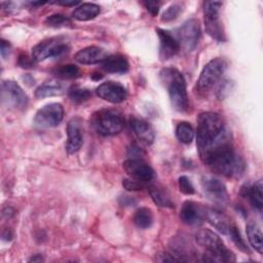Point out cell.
Masks as SVG:
<instances>
[{
	"mask_svg": "<svg viewBox=\"0 0 263 263\" xmlns=\"http://www.w3.org/2000/svg\"><path fill=\"white\" fill-rule=\"evenodd\" d=\"M130 126L136 136L138 137V139L144 142L145 144L150 145L154 142V129L147 121L139 118H134L133 120H130Z\"/></svg>",
	"mask_w": 263,
	"mask_h": 263,
	"instance_id": "d6986e66",
	"label": "cell"
},
{
	"mask_svg": "<svg viewBox=\"0 0 263 263\" xmlns=\"http://www.w3.org/2000/svg\"><path fill=\"white\" fill-rule=\"evenodd\" d=\"M9 48H10L9 43L6 42L4 39H2L1 40V55H2V58H5L8 54Z\"/></svg>",
	"mask_w": 263,
	"mask_h": 263,
	"instance_id": "f35d334b",
	"label": "cell"
},
{
	"mask_svg": "<svg viewBox=\"0 0 263 263\" xmlns=\"http://www.w3.org/2000/svg\"><path fill=\"white\" fill-rule=\"evenodd\" d=\"M176 137L183 144H190L194 138V129L187 121H181L176 126Z\"/></svg>",
	"mask_w": 263,
	"mask_h": 263,
	"instance_id": "83f0119b",
	"label": "cell"
},
{
	"mask_svg": "<svg viewBox=\"0 0 263 263\" xmlns=\"http://www.w3.org/2000/svg\"><path fill=\"white\" fill-rule=\"evenodd\" d=\"M83 143L81 120L78 117L72 118L67 125L66 150L69 154H74L81 148Z\"/></svg>",
	"mask_w": 263,
	"mask_h": 263,
	"instance_id": "e0dca14e",
	"label": "cell"
},
{
	"mask_svg": "<svg viewBox=\"0 0 263 263\" xmlns=\"http://www.w3.org/2000/svg\"><path fill=\"white\" fill-rule=\"evenodd\" d=\"M197 243L205 249L202 261L205 262H233L234 254L225 246L220 236L210 229H201L195 234Z\"/></svg>",
	"mask_w": 263,
	"mask_h": 263,
	"instance_id": "277c9868",
	"label": "cell"
},
{
	"mask_svg": "<svg viewBox=\"0 0 263 263\" xmlns=\"http://www.w3.org/2000/svg\"><path fill=\"white\" fill-rule=\"evenodd\" d=\"M60 5H63V6H75L77 4H79L78 1H58L55 2Z\"/></svg>",
	"mask_w": 263,
	"mask_h": 263,
	"instance_id": "ab89813d",
	"label": "cell"
},
{
	"mask_svg": "<svg viewBox=\"0 0 263 263\" xmlns=\"http://www.w3.org/2000/svg\"><path fill=\"white\" fill-rule=\"evenodd\" d=\"M29 261L30 262H40V261H43V259H42V257L40 256V255H35L34 257H32V258H30L29 259Z\"/></svg>",
	"mask_w": 263,
	"mask_h": 263,
	"instance_id": "60d3db41",
	"label": "cell"
},
{
	"mask_svg": "<svg viewBox=\"0 0 263 263\" xmlns=\"http://www.w3.org/2000/svg\"><path fill=\"white\" fill-rule=\"evenodd\" d=\"M147 10L152 14V15H156L158 13L159 10V3L157 2H145L144 3Z\"/></svg>",
	"mask_w": 263,
	"mask_h": 263,
	"instance_id": "8d00e7d4",
	"label": "cell"
},
{
	"mask_svg": "<svg viewBox=\"0 0 263 263\" xmlns=\"http://www.w3.org/2000/svg\"><path fill=\"white\" fill-rule=\"evenodd\" d=\"M205 219L221 233L227 234L229 231V221L228 219L219 211L213 209H206Z\"/></svg>",
	"mask_w": 263,
	"mask_h": 263,
	"instance_id": "603a6c76",
	"label": "cell"
},
{
	"mask_svg": "<svg viewBox=\"0 0 263 263\" xmlns=\"http://www.w3.org/2000/svg\"><path fill=\"white\" fill-rule=\"evenodd\" d=\"M69 98L74 102V103H82L87 101L91 97L90 90L84 87H80L77 85L72 86L69 91H68Z\"/></svg>",
	"mask_w": 263,
	"mask_h": 263,
	"instance_id": "f546056e",
	"label": "cell"
},
{
	"mask_svg": "<svg viewBox=\"0 0 263 263\" xmlns=\"http://www.w3.org/2000/svg\"><path fill=\"white\" fill-rule=\"evenodd\" d=\"M227 64L224 59L216 58L211 60L202 69L195 88L199 95H206L222 78Z\"/></svg>",
	"mask_w": 263,
	"mask_h": 263,
	"instance_id": "8992f818",
	"label": "cell"
},
{
	"mask_svg": "<svg viewBox=\"0 0 263 263\" xmlns=\"http://www.w3.org/2000/svg\"><path fill=\"white\" fill-rule=\"evenodd\" d=\"M96 92L99 98L112 104L121 103L127 98L125 87L116 81H105L101 83L97 87Z\"/></svg>",
	"mask_w": 263,
	"mask_h": 263,
	"instance_id": "4fadbf2b",
	"label": "cell"
},
{
	"mask_svg": "<svg viewBox=\"0 0 263 263\" xmlns=\"http://www.w3.org/2000/svg\"><path fill=\"white\" fill-rule=\"evenodd\" d=\"M133 221L135 225L141 229L149 228L153 223V215L150 209L140 208L136 211Z\"/></svg>",
	"mask_w": 263,
	"mask_h": 263,
	"instance_id": "4316f807",
	"label": "cell"
},
{
	"mask_svg": "<svg viewBox=\"0 0 263 263\" xmlns=\"http://www.w3.org/2000/svg\"><path fill=\"white\" fill-rule=\"evenodd\" d=\"M201 36L199 22L195 18L185 22L179 30V43L187 51H192L197 46Z\"/></svg>",
	"mask_w": 263,
	"mask_h": 263,
	"instance_id": "8fae6325",
	"label": "cell"
},
{
	"mask_svg": "<svg viewBox=\"0 0 263 263\" xmlns=\"http://www.w3.org/2000/svg\"><path fill=\"white\" fill-rule=\"evenodd\" d=\"M181 10H182V7H181L180 4L175 3V4L171 5V6L162 13L161 21H163V22H171V21L177 18V16L180 14Z\"/></svg>",
	"mask_w": 263,
	"mask_h": 263,
	"instance_id": "836d02e7",
	"label": "cell"
},
{
	"mask_svg": "<svg viewBox=\"0 0 263 263\" xmlns=\"http://www.w3.org/2000/svg\"><path fill=\"white\" fill-rule=\"evenodd\" d=\"M231 142V134L224 119L215 112H203L197 118L196 145L200 158L212 149Z\"/></svg>",
	"mask_w": 263,
	"mask_h": 263,
	"instance_id": "6da1fadb",
	"label": "cell"
},
{
	"mask_svg": "<svg viewBox=\"0 0 263 263\" xmlns=\"http://www.w3.org/2000/svg\"><path fill=\"white\" fill-rule=\"evenodd\" d=\"M159 38V58L161 61L172 59L180 49L179 41L168 32L160 28L156 29Z\"/></svg>",
	"mask_w": 263,
	"mask_h": 263,
	"instance_id": "2e32d148",
	"label": "cell"
},
{
	"mask_svg": "<svg viewBox=\"0 0 263 263\" xmlns=\"http://www.w3.org/2000/svg\"><path fill=\"white\" fill-rule=\"evenodd\" d=\"M159 77L167 89L173 108L179 112H186L189 108V100L182 73L175 68H164L160 71Z\"/></svg>",
	"mask_w": 263,
	"mask_h": 263,
	"instance_id": "3957f363",
	"label": "cell"
},
{
	"mask_svg": "<svg viewBox=\"0 0 263 263\" xmlns=\"http://www.w3.org/2000/svg\"><path fill=\"white\" fill-rule=\"evenodd\" d=\"M68 50L69 46L63 38L53 37L37 43L32 48V59L34 62H42L48 58L62 57Z\"/></svg>",
	"mask_w": 263,
	"mask_h": 263,
	"instance_id": "ba28073f",
	"label": "cell"
},
{
	"mask_svg": "<svg viewBox=\"0 0 263 263\" xmlns=\"http://www.w3.org/2000/svg\"><path fill=\"white\" fill-rule=\"evenodd\" d=\"M90 124L99 135L106 137L119 134L124 126V120L116 110L101 109L92 114Z\"/></svg>",
	"mask_w": 263,
	"mask_h": 263,
	"instance_id": "5b68a950",
	"label": "cell"
},
{
	"mask_svg": "<svg viewBox=\"0 0 263 263\" xmlns=\"http://www.w3.org/2000/svg\"><path fill=\"white\" fill-rule=\"evenodd\" d=\"M201 185L206 196L214 202L224 204L228 201L226 186L220 180L213 177H205L202 179Z\"/></svg>",
	"mask_w": 263,
	"mask_h": 263,
	"instance_id": "9a60e30c",
	"label": "cell"
},
{
	"mask_svg": "<svg viewBox=\"0 0 263 263\" xmlns=\"http://www.w3.org/2000/svg\"><path fill=\"white\" fill-rule=\"evenodd\" d=\"M33 59H31L30 60V58H28L26 54L24 55H21L20 57V60H18V64H20V66L21 67H23V68H32V66H33Z\"/></svg>",
	"mask_w": 263,
	"mask_h": 263,
	"instance_id": "74e56055",
	"label": "cell"
},
{
	"mask_svg": "<svg viewBox=\"0 0 263 263\" xmlns=\"http://www.w3.org/2000/svg\"><path fill=\"white\" fill-rule=\"evenodd\" d=\"M53 74L61 79H74L81 75L80 69L73 65V64H67L60 66L53 70Z\"/></svg>",
	"mask_w": 263,
	"mask_h": 263,
	"instance_id": "f1b7e54d",
	"label": "cell"
},
{
	"mask_svg": "<svg viewBox=\"0 0 263 263\" xmlns=\"http://www.w3.org/2000/svg\"><path fill=\"white\" fill-rule=\"evenodd\" d=\"M247 230V235H248V239L251 243V246L259 253L262 254L263 252V242H262V231H261V227L254 221H250L247 224L246 227Z\"/></svg>",
	"mask_w": 263,
	"mask_h": 263,
	"instance_id": "cb8c5ba5",
	"label": "cell"
},
{
	"mask_svg": "<svg viewBox=\"0 0 263 263\" xmlns=\"http://www.w3.org/2000/svg\"><path fill=\"white\" fill-rule=\"evenodd\" d=\"M206 209L200 203L187 200L183 203L180 211V218L184 224L194 226L199 225L205 219Z\"/></svg>",
	"mask_w": 263,
	"mask_h": 263,
	"instance_id": "5bb4252c",
	"label": "cell"
},
{
	"mask_svg": "<svg viewBox=\"0 0 263 263\" xmlns=\"http://www.w3.org/2000/svg\"><path fill=\"white\" fill-rule=\"evenodd\" d=\"M155 260L157 262H183L178 256L173 253L159 252L155 256Z\"/></svg>",
	"mask_w": 263,
	"mask_h": 263,
	"instance_id": "e575fe53",
	"label": "cell"
},
{
	"mask_svg": "<svg viewBox=\"0 0 263 263\" xmlns=\"http://www.w3.org/2000/svg\"><path fill=\"white\" fill-rule=\"evenodd\" d=\"M100 13V6L95 3H82L72 12L73 18L81 22L95 18Z\"/></svg>",
	"mask_w": 263,
	"mask_h": 263,
	"instance_id": "7402d4cb",
	"label": "cell"
},
{
	"mask_svg": "<svg viewBox=\"0 0 263 263\" xmlns=\"http://www.w3.org/2000/svg\"><path fill=\"white\" fill-rule=\"evenodd\" d=\"M221 2L218 1H205L203 3V17L204 27L206 33L218 42H224L226 40L222 23L220 21V8Z\"/></svg>",
	"mask_w": 263,
	"mask_h": 263,
	"instance_id": "52a82bcc",
	"label": "cell"
},
{
	"mask_svg": "<svg viewBox=\"0 0 263 263\" xmlns=\"http://www.w3.org/2000/svg\"><path fill=\"white\" fill-rule=\"evenodd\" d=\"M2 102L14 109H24L28 104V96L23 88L13 80H4L1 83Z\"/></svg>",
	"mask_w": 263,
	"mask_h": 263,
	"instance_id": "9c48e42d",
	"label": "cell"
},
{
	"mask_svg": "<svg viewBox=\"0 0 263 263\" xmlns=\"http://www.w3.org/2000/svg\"><path fill=\"white\" fill-rule=\"evenodd\" d=\"M108 58V53L105 49L99 46H87L79 51H77L74 55L76 62L82 65H93V64H102Z\"/></svg>",
	"mask_w": 263,
	"mask_h": 263,
	"instance_id": "ac0fdd59",
	"label": "cell"
},
{
	"mask_svg": "<svg viewBox=\"0 0 263 263\" xmlns=\"http://www.w3.org/2000/svg\"><path fill=\"white\" fill-rule=\"evenodd\" d=\"M66 87L63 82L51 79L43 84H41L35 91V96L39 99L41 98H47V97H54V96H61L65 92Z\"/></svg>",
	"mask_w": 263,
	"mask_h": 263,
	"instance_id": "44dd1931",
	"label": "cell"
},
{
	"mask_svg": "<svg viewBox=\"0 0 263 263\" xmlns=\"http://www.w3.org/2000/svg\"><path fill=\"white\" fill-rule=\"evenodd\" d=\"M228 233L230 234L231 239L234 242V245L237 247V249H239L241 252H245V253H249L250 252L249 248L247 247V243H246L245 239L242 238V236H241V234L239 232V229L236 226L230 225Z\"/></svg>",
	"mask_w": 263,
	"mask_h": 263,
	"instance_id": "1f68e13d",
	"label": "cell"
},
{
	"mask_svg": "<svg viewBox=\"0 0 263 263\" xmlns=\"http://www.w3.org/2000/svg\"><path fill=\"white\" fill-rule=\"evenodd\" d=\"M123 167L132 179L141 183L150 182L154 178V171L152 167L140 158H129L125 160Z\"/></svg>",
	"mask_w": 263,
	"mask_h": 263,
	"instance_id": "7c38bea8",
	"label": "cell"
},
{
	"mask_svg": "<svg viewBox=\"0 0 263 263\" xmlns=\"http://www.w3.org/2000/svg\"><path fill=\"white\" fill-rule=\"evenodd\" d=\"M178 185H179V190L186 195H191V194H194L195 192V189L191 181L186 176H181L178 179Z\"/></svg>",
	"mask_w": 263,
	"mask_h": 263,
	"instance_id": "d6a6232c",
	"label": "cell"
},
{
	"mask_svg": "<svg viewBox=\"0 0 263 263\" xmlns=\"http://www.w3.org/2000/svg\"><path fill=\"white\" fill-rule=\"evenodd\" d=\"M45 24L48 27L51 28H63V27H68L72 25L71 20L61 13H54L51 15H48L45 20Z\"/></svg>",
	"mask_w": 263,
	"mask_h": 263,
	"instance_id": "4dcf8cb0",
	"label": "cell"
},
{
	"mask_svg": "<svg viewBox=\"0 0 263 263\" xmlns=\"http://www.w3.org/2000/svg\"><path fill=\"white\" fill-rule=\"evenodd\" d=\"M122 186L128 191H138L143 189V183L136 181L134 179H124L122 180Z\"/></svg>",
	"mask_w": 263,
	"mask_h": 263,
	"instance_id": "d590c367",
	"label": "cell"
},
{
	"mask_svg": "<svg viewBox=\"0 0 263 263\" xmlns=\"http://www.w3.org/2000/svg\"><path fill=\"white\" fill-rule=\"evenodd\" d=\"M262 180H258L255 184L248 188L246 195L249 197L251 204L254 209L258 210L259 212L262 211L263 206V194H262Z\"/></svg>",
	"mask_w": 263,
	"mask_h": 263,
	"instance_id": "d4e9b609",
	"label": "cell"
},
{
	"mask_svg": "<svg viewBox=\"0 0 263 263\" xmlns=\"http://www.w3.org/2000/svg\"><path fill=\"white\" fill-rule=\"evenodd\" d=\"M149 194L153 201L161 208H173L174 203L168 195V193L161 187L157 185H151L149 187Z\"/></svg>",
	"mask_w": 263,
	"mask_h": 263,
	"instance_id": "484cf974",
	"label": "cell"
},
{
	"mask_svg": "<svg viewBox=\"0 0 263 263\" xmlns=\"http://www.w3.org/2000/svg\"><path fill=\"white\" fill-rule=\"evenodd\" d=\"M200 159L214 173L228 178L238 177L245 170V163L235 153L232 142L224 143L212 149Z\"/></svg>",
	"mask_w": 263,
	"mask_h": 263,
	"instance_id": "7a4b0ae2",
	"label": "cell"
},
{
	"mask_svg": "<svg viewBox=\"0 0 263 263\" xmlns=\"http://www.w3.org/2000/svg\"><path fill=\"white\" fill-rule=\"evenodd\" d=\"M101 68L107 73L123 74L128 71L129 65L123 55L115 54L108 55V58L101 64Z\"/></svg>",
	"mask_w": 263,
	"mask_h": 263,
	"instance_id": "ffe728a7",
	"label": "cell"
},
{
	"mask_svg": "<svg viewBox=\"0 0 263 263\" xmlns=\"http://www.w3.org/2000/svg\"><path fill=\"white\" fill-rule=\"evenodd\" d=\"M64 117V108L60 103H50L39 109L35 115L34 123L40 128L54 127Z\"/></svg>",
	"mask_w": 263,
	"mask_h": 263,
	"instance_id": "30bf717a",
	"label": "cell"
}]
</instances>
